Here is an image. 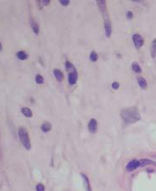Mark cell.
Wrapping results in <instances>:
<instances>
[{"instance_id":"6da1fadb","label":"cell","mask_w":156,"mask_h":191,"mask_svg":"<svg viewBox=\"0 0 156 191\" xmlns=\"http://www.w3.org/2000/svg\"><path fill=\"white\" fill-rule=\"evenodd\" d=\"M121 117L124 120L125 124H133L137 122L141 119L139 112L136 107L125 108L121 112Z\"/></svg>"},{"instance_id":"7a4b0ae2","label":"cell","mask_w":156,"mask_h":191,"mask_svg":"<svg viewBox=\"0 0 156 191\" xmlns=\"http://www.w3.org/2000/svg\"><path fill=\"white\" fill-rule=\"evenodd\" d=\"M18 135H19V140H20V142L24 147V148L26 150H30L31 148V143H30V139L27 130L24 127H19L18 130Z\"/></svg>"},{"instance_id":"3957f363","label":"cell","mask_w":156,"mask_h":191,"mask_svg":"<svg viewBox=\"0 0 156 191\" xmlns=\"http://www.w3.org/2000/svg\"><path fill=\"white\" fill-rule=\"evenodd\" d=\"M103 17H104V28H105V33L107 37H110L112 35V24H111L110 19H109V16H108V12L102 14Z\"/></svg>"},{"instance_id":"277c9868","label":"cell","mask_w":156,"mask_h":191,"mask_svg":"<svg viewBox=\"0 0 156 191\" xmlns=\"http://www.w3.org/2000/svg\"><path fill=\"white\" fill-rule=\"evenodd\" d=\"M133 41L134 43L135 47L137 49H140L144 45V39L139 34H135V35H133Z\"/></svg>"},{"instance_id":"5b68a950","label":"cell","mask_w":156,"mask_h":191,"mask_svg":"<svg viewBox=\"0 0 156 191\" xmlns=\"http://www.w3.org/2000/svg\"><path fill=\"white\" fill-rule=\"evenodd\" d=\"M139 167H140L139 161L137 160V159H133V160L129 162V164H127L126 170L127 171H129V172H132L134 170H137Z\"/></svg>"},{"instance_id":"8992f818","label":"cell","mask_w":156,"mask_h":191,"mask_svg":"<svg viewBox=\"0 0 156 191\" xmlns=\"http://www.w3.org/2000/svg\"><path fill=\"white\" fill-rule=\"evenodd\" d=\"M88 130L90 132L95 133L97 131V122L96 119L92 118L89 121L88 123Z\"/></svg>"},{"instance_id":"52a82bcc","label":"cell","mask_w":156,"mask_h":191,"mask_svg":"<svg viewBox=\"0 0 156 191\" xmlns=\"http://www.w3.org/2000/svg\"><path fill=\"white\" fill-rule=\"evenodd\" d=\"M139 161L140 167H144V166H149V165H154L156 166V162L148 159H142L139 160Z\"/></svg>"},{"instance_id":"ba28073f","label":"cell","mask_w":156,"mask_h":191,"mask_svg":"<svg viewBox=\"0 0 156 191\" xmlns=\"http://www.w3.org/2000/svg\"><path fill=\"white\" fill-rule=\"evenodd\" d=\"M66 70L68 71V74H77V71H76L75 66L69 61L66 62Z\"/></svg>"},{"instance_id":"9c48e42d","label":"cell","mask_w":156,"mask_h":191,"mask_svg":"<svg viewBox=\"0 0 156 191\" xmlns=\"http://www.w3.org/2000/svg\"><path fill=\"white\" fill-rule=\"evenodd\" d=\"M81 177L83 179V183L85 189H86V191H92L91 185H90V181H89V179L87 178V176L84 174H81Z\"/></svg>"},{"instance_id":"30bf717a","label":"cell","mask_w":156,"mask_h":191,"mask_svg":"<svg viewBox=\"0 0 156 191\" xmlns=\"http://www.w3.org/2000/svg\"><path fill=\"white\" fill-rule=\"evenodd\" d=\"M30 26L32 28L33 31L35 32V34L38 35L39 32H40V26H39V24H38L37 22L35 21L34 19H30Z\"/></svg>"},{"instance_id":"8fae6325","label":"cell","mask_w":156,"mask_h":191,"mask_svg":"<svg viewBox=\"0 0 156 191\" xmlns=\"http://www.w3.org/2000/svg\"><path fill=\"white\" fill-rule=\"evenodd\" d=\"M97 3L99 7L100 10L102 12V14L104 13H107V5H106V1L104 0H98L97 1Z\"/></svg>"},{"instance_id":"7c38bea8","label":"cell","mask_w":156,"mask_h":191,"mask_svg":"<svg viewBox=\"0 0 156 191\" xmlns=\"http://www.w3.org/2000/svg\"><path fill=\"white\" fill-rule=\"evenodd\" d=\"M77 74H68V81L70 85H74L77 81Z\"/></svg>"},{"instance_id":"4fadbf2b","label":"cell","mask_w":156,"mask_h":191,"mask_svg":"<svg viewBox=\"0 0 156 191\" xmlns=\"http://www.w3.org/2000/svg\"><path fill=\"white\" fill-rule=\"evenodd\" d=\"M53 73H54L55 76H56V78L57 79V81H61L62 80L64 79V75H63V73H62L60 70H58V69H55V70H53Z\"/></svg>"},{"instance_id":"5bb4252c","label":"cell","mask_w":156,"mask_h":191,"mask_svg":"<svg viewBox=\"0 0 156 191\" xmlns=\"http://www.w3.org/2000/svg\"><path fill=\"white\" fill-rule=\"evenodd\" d=\"M21 112L22 114H23L24 117H31L33 116L32 111L30 110L29 107H23L21 109Z\"/></svg>"},{"instance_id":"9a60e30c","label":"cell","mask_w":156,"mask_h":191,"mask_svg":"<svg viewBox=\"0 0 156 191\" xmlns=\"http://www.w3.org/2000/svg\"><path fill=\"white\" fill-rule=\"evenodd\" d=\"M150 54L152 58H155L156 57V39H154L152 41L150 47Z\"/></svg>"},{"instance_id":"2e32d148","label":"cell","mask_w":156,"mask_h":191,"mask_svg":"<svg viewBox=\"0 0 156 191\" xmlns=\"http://www.w3.org/2000/svg\"><path fill=\"white\" fill-rule=\"evenodd\" d=\"M41 130L44 132H47L51 130V124L48 122H45L42 125H41Z\"/></svg>"},{"instance_id":"e0dca14e","label":"cell","mask_w":156,"mask_h":191,"mask_svg":"<svg viewBox=\"0 0 156 191\" xmlns=\"http://www.w3.org/2000/svg\"><path fill=\"white\" fill-rule=\"evenodd\" d=\"M18 59L21 60H24L28 58V55L27 53L24 50H20V51H18L16 54Z\"/></svg>"},{"instance_id":"ac0fdd59","label":"cell","mask_w":156,"mask_h":191,"mask_svg":"<svg viewBox=\"0 0 156 191\" xmlns=\"http://www.w3.org/2000/svg\"><path fill=\"white\" fill-rule=\"evenodd\" d=\"M137 81L138 83H139V85L141 88L144 89L147 87V82H146L145 80L143 78V77H140V76L137 77Z\"/></svg>"},{"instance_id":"d6986e66","label":"cell","mask_w":156,"mask_h":191,"mask_svg":"<svg viewBox=\"0 0 156 191\" xmlns=\"http://www.w3.org/2000/svg\"><path fill=\"white\" fill-rule=\"evenodd\" d=\"M132 69H133V70L136 73H141V71H142V70H141V67H140V65H139V63H138V62H133Z\"/></svg>"},{"instance_id":"ffe728a7","label":"cell","mask_w":156,"mask_h":191,"mask_svg":"<svg viewBox=\"0 0 156 191\" xmlns=\"http://www.w3.org/2000/svg\"><path fill=\"white\" fill-rule=\"evenodd\" d=\"M97 59H98V55H97V53L95 51L91 52V55H90V60H91V61L92 62L97 61Z\"/></svg>"},{"instance_id":"44dd1931","label":"cell","mask_w":156,"mask_h":191,"mask_svg":"<svg viewBox=\"0 0 156 191\" xmlns=\"http://www.w3.org/2000/svg\"><path fill=\"white\" fill-rule=\"evenodd\" d=\"M35 81H36L37 84H43L44 77L41 75H36V76H35Z\"/></svg>"},{"instance_id":"7402d4cb","label":"cell","mask_w":156,"mask_h":191,"mask_svg":"<svg viewBox=\"0 0 156 191\" xmlns=\"http://www.w3.org/2000/svg\"><path fill=\"white\" fill-rule=\"evenodd\" d=\"M36 191H45V186L42 184H38L36 186Z\"/></svg>"},{"instance_id":"603a6c76","label":"cell","mask_w":156,"mask_h":191,"mask_svg":"<svg viewBox=\"0 0 156 191\" xmlns=\"http://www.w3.org/2000/svg\"><path fill=\"white\" fill-rule=\"evenodd\" d=\"M60 3L63 6H67L70 3V0H60Z\"/></svg>"},{"instance_id":"cb8c5ba5","label":"cell","mask_w":156,"mask_h":191,"mask_svg":"<svg viewBox=\"0 0 156 191\" xmlns=\"http://www.w3.org/2000/svg\"><path fill=\"white\" fill-rule=\"evenodd\" d=\"M112 87H113V89H115V90L119 89V82H113V83L112 84Z\"/></svg>"},{"instance_id":"d4e9b609","label":"cell","mask_w":156,"mask_h":191,"mask_svg":"<svg viewBox=\"0 0 156 191\" xmlns=\"http://www.w3.org/2000/svg\"><path fill=\"white\" fill-rule=\"evenodd\" d=\"M40 3H43V5L46 6V5H47V4H49V3H51V1H50V0H42V1H41Z\"/></svg>"},{"instance_id":"484cf974","label":"cell","mask_w":156,"mask_h":191,"mask_svg":"<svg viewBox=\"0 0 156 191\" xmlns=\"http://www.w3.org/2000/svg\"><path fill=\"white\" fill-rule=\"evenodd\" d=\"M127 17H128V19H131L133 18V13L131 12V11H129L128 13H127Z\"/></svg>"},{"instance_id":"4316f807","label":"cell","mask_w":156,"mask_h":191,"mask_svg":"<svg viewBox=\"0 0 156 191\" xmlns=\"http://www.w3.org/2000/svg\"><path fill=\"white\" fill-rule=\"evenodd\" d=\"M2 49H3V46H2V44L0 43V51L2 50Z\"/></svg>"}]
</instances>
